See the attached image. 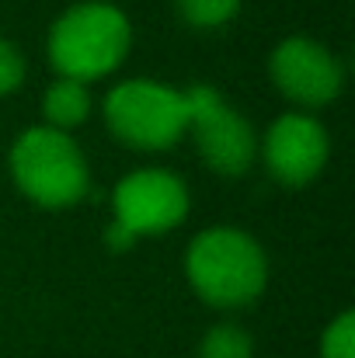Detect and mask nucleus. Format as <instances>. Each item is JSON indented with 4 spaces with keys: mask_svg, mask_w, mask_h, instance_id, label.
Instances as JSON below:
<instances>
[{
    "mask_svg": "<svg viewBox=\"0 0 355 358\" xmlns=\"http://www.w3.org/2000/svg\"><path fill=\"white\" fill-rule=\"evenodd\" d=\"M185 275L206 303L234 310L261 296L268 282V257L251 234L237 227H209L188 243Z\"/></svg>",
    "mask_w": 355,
    "mask_h": 358,
    "instance_id": "obj_1",
    "label": "nucleus"
},
{
    "mask_svg": "<svg viewBox=\"0 0 355 358\" xmlns=\"http://www.w3.org/2000/svg\"><path fill=\"white\" fill-rule=\"evenodd\" d=\"M132 45L129 17L109 0L67 7L49 28V59L60 77L88 84L112 73Z\"/></svg>",
    "mask_w": 355,
    "mask_h": 358,
    "instance_id": "obj_2",
    "label": "nucleus"
},
{
    "mask_svg": "<svg viewBox=\"0 0 355 358\" xmlns=\"http://www.w3.org/2000/svg\"><path fill=\"white\" fill-rule=\"evenodd\" d=\"M11 178L42 209L77 206L91 188V171L81 146L70 139V132H56L49 125L25 129L14 139Z\"/></svg>",
    "mask_w": 355,
    "mask_h": 358,
    "instance_id": "obj_3",
    "label": "nucleus"
},
{
    "mask_svg": "<svg viewBox=\"0 0 355 358\" xmlns=\"http://www.w3.org/2000/svg\"><path fill=\"white\" fill-rule=\"evenodd\" d=\"M105 119L129 146L167 150L188 132V98L185 91L150 77L122 80L105 98Z\"/></svg>",
    "mask_w": 355,
    "mask_h": 358,
    "instance_id": "obj_4",
    "label": "nucleus"
},
{
    "mask_svg": "<svg viewBox=\"0 0 355 358\" xmlns=\"http://www.w3.org/2000/svg\"><path fill=\"white\" fill-rule=\"evenodd\" d=\"M185 98H188V129L195 132L202 160L223 178L244 174L258 153L251 122L216 87L195 84L185 91Z\"/></svg>",
    "mask_w": 355,
    "mask_h": 358,
    "instance_id": "obj_5",
    "label": "nucleus"
},
{
    "mask_svg": "<svg viewBox=\"0 0 355 358\" xmlns=\"http://www.w3.org/2000/svg\"><path fill=\"white\" fill-rule=\"evenodd\" d=\"M112 206H116V227L132 240L167 234L188 216V188L171 171L143 167L118 181Z\"/></svg>",
    "mask_w": 355,
    "mask_h": 358,
    "instance_id": "obj_6",
    "label": "nucleus"
},
{
    "mask_svg": "<svg viewBox=\"0 0 355 358\" xmlns=\"http://www.w3.org/2000/svg\"><path fill=\"white\" fill-rule=\"evenodd\" d=\"M268 73H272L275 87L303 108H321V105L335 101L345 84L342 59L328 45H321L307 35L282 38L268 56Z\"/></svg>",
    "mask_w": 355,
    "mask_h": 358,
    "instance_id": "obj_7",
    "label": "nucleus"
},
{
    "mask_svg": "<svg viewBox=\"0 0 355 358\" xmlns=\"http://www.w3.org/2000/svg\"><path fill=\"white\" fill-rule=\"evenodd\" d=\"M328 153H331V139H328V129L310 115H300V112H286L268 125L265 132V143H261V157H265V167L275 181L282 185H310L324 164H328Z\"/></svg>",
    "mask_w": 355,
    "mask_h": 358,
    "instance_id": "obj_8",
    "label": "nucleus"
},
{
    "mask_svg": "<svg viewBox=\"0 0 355 358\" xmlns=\"http://www.w3.org/2000/svg\"><path fill=\"white\" fill-rule=\"evenodd\" d=\"M42 115H46V125L56 129V132H70V129L84 125L88 115H91V94H88V87L77 84V80L60 77L42 94Z\"/></svg>",
    "mask_w": 355,
    "mask_h": 358,
    "instance_id": "obj_9",
    "label": "nucleus"
},
{
    "mask_svg": "<svg viewBox=\"0 0 355 358\" xmlns=\"http://www.w3.org/2000/svg\"><path fill=\"white\" fill-rule=\"evenodd\" d=\"M199 358H254V341L237 324H213L199 341Z\"/></svg>",
    "mask_w": 355,
    "mask_h": 358,
    "instance_id": "obj_10",
    "label": "nucleus"
},
{
    "mask_svg": "<svg viewBox=\"0 0 355 358\" xmlns=\"http://www.w3.org/2000/svg\"><path fill=\"white\" fill-rule=\"evenodd\" d=\"M181 21L195 28H220L237 14L240 0H174Z\"/></svg>",
    "mask_w": 355,
    "mask_h": 358,
    "instance_id": "obj_11",
    "label": "nucleus"
},
{
    "mask_svg": "<svg viewBox=\"0 0 355 358\" xmlns=\"http://www.w3.org/2000/svg\"><path fill=\"white\" fill-rule=\"evenodd\" d=\"M321 358H355V313L342 310L321 334Z\"/></svg>",
    "mask_w": 355,
    "mask_h": 358,
    "instance_id": "obj_12",
    "label": "nucleus"
},
{
    "mask_svg": "<svg viewBox=\"0 0 355 358\" xmlns=\"http://www.w3.org/2000/svg\"><path fill=\"white\" fill-rule=\"evenodd\" d=\"M25 80V56L14 42L0 38V94H11Z\"/></svg>",
    "mask_w": 355,
    "mask_h": 358,
    "instance_id": "obj_13",
    "label": "nucleus"
}]
</instances>
